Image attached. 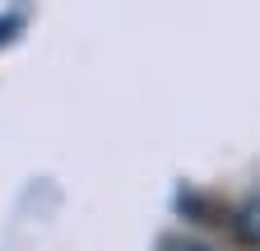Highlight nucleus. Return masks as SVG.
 I'll return each instance as SVG.
<instances>
[{
    "label": "nucleus",
    "instance_id": "1",
    "mask_svg": "<svg viewBox=\"0 0 260 251\" xmlns=\"http://www.w3.org/2000/svg\"><path fill=\"white\" fill-rule=\"evenodd\" d=\"M237 228L246 233V242L260 251V196H251L242 209H237Z\"/></svg>",
    "mask_w": 260,
    "mask_h": 251
},
{
    "label": "nucleus",
    "instance_id": "2",
    "mask_svg": "<svg viewBox=\"0 0 260 251\" xmlns=\"http://www.w3.org/2000/svg\"><path fill=\"white\" fill-rule=\"evenodd\" d=\"M168 251H214V246L195 242V237H177V242H168Z\"/></svg>",
    "mask_w": 260,
    "mask_h": 251
}]
</instances>
